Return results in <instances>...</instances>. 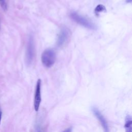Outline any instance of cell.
<instances>
[{
  "label": "cell",
  "mask_w": 132,
  "mask_h": 132,
  "mask_svg": "<svg viewBox=\"0 0 132 132\" xmlns=\"http://www.w3.org/2000/svg\"><path fill=\"white\" fill-rule=\"evenodd\" d=\"M56 60V54L52 49L45 50L41 55V61L43 65L46 68L52 67Z\"/></svg>",
  "instance_id": "cell-1"
},
{
  "label": "cell",
  "mask_w": 132,
  "mask_h": 132,
  "mask_svg": "<svg viewBox=\"0 0 132 132\" xmlns=\"http://www.w3.org/2000/svg\"><path fill=\"white\" fill-rule=\"evenodd\" d=\"M71 18L76 23L90 29H95V26L89 20L78 14L76 12H72L70 14Z\"/></svg>",
  "instance_id": "cell-2"
},
{
  "label": "cell",
  "mask_w": 132,
  "mask_h": 132,
  "mask_svg": "<svg viewBox=\"0 0 132 132\" xmlns=\"http://www.w3.org/2000/svg\"><path fill=\"white\" fill-rule=\"evenodd\" d=\"M41 80L39 79L36 84L35 93V98H34V108L36 111H38L39 109V106L40 105L41 98Z\"/></svg>",
  "instance_id": "cell-3"
},
{
  "label": "cell",
  "mask_w": 132,
  "mask_h": 132,
  "mask_svg": "<svg viewBox=\"0 0 132 132\" xmlns=\"http://www.w3.org/2000/svg\"><path fill=\"white\" fill-rule=\"evenodd\" d=\"M92 112L93 114L95 115V116L97 118L98 121H100L101 124L102 125L104 132H109V127L107 124V122L104 118V117L103 116V114L101 113V112L100 111V110L96 107H93L92 108Z\"/></svg>",
  "instance_id": "cell-4"
},
{
  "label": "cell",
  "mask_w": 132,
  "mask_h": 132,
  "mask_svg": "<svg viewBox=\"0 0 132 132\" xmlns=\"http://www.w3.org/2000/svg\"><path fill=\"white\" fill-rule=\"evenodd\" d=\"M69 31L67 28H62L60 31L57 39V45L58 46H62L69 37Z\"/></svg>",
  "instance_id": "cell-5"
},
{
  "label": "cell",
  "mask_w": 132,
  "mask_h": 132,
  "mask_svg": "<svg viewBox=\"0 0 132 132\" xmlns=\"http://www.w3.org/2000/svg\"><path fill=\"white\" fill-rule=\"evenodd\" d=\"M34 57V44L33 42L31 39H30L29 41L28 48H27V61L28 63H30Z\"/></svg>",
  "instance_id": "cell-6"
},
{
  "label": "cell",
  "mask_w": 132,
  "mask_h": 132,
  "mask_svg": "<svg viewBox=\"0 0 132 132\" xmlns=\"http://www.w3.org/2000/svg\"><path fill=\"white\" fill-rule=\"evenodd\" d=\"M132 119L130 116L127 115L125 118L124 127L125 132H132Z\"/></svg>",
  "instance_id": "cell-7"
},
{
  "label": "cell",
  "mask_w": 132,
  "mask_h": 132,
  "mask_svg": "<svg viewBox=\"0 0 132 132\" xmlns=\"http://www.w3.org/2000/svg\"><path fill=\"white\" fill-rule=\"evenodd\" d=\"M106 8L105 7V6L103 5L100 4V5H98L96 6V7L95 8V9L94 10V12L96 14H97L98 13H100L101 12L106 11Z\"/></svg>",
  "instance_id": "cell-8"
},
{
  "label": "cell",
  "mask_w": 132,
  "mask_h": 132,
  "mask_svg": "<svg viewBox=\"0 0 132 132\" xmlns=\"http://www.w3.org/2000/svg\"><path fill=\"white\" fill-rule=\"evenodd\" d=\"M0 5L2 8L5 11L7 10V4L5 0H0Z\"/></svg>",
  "instance_id": "cell-9"
},
{
  "label": "cell",
  "mask_w": 132,
  "mask_h": 132,
  "mask_svg": "<svg viewBox=\"0 0 132 132\" xmlns=\"http://www.w3.org/2000/svg\"><path fill=\"white\" fill-rule=\"evenodd\" d=\"M72 127H69L67 129H65L64 130H63L62 132H72Z\"/></svg>",
  "instance_id": "cell-10"
},
{
  "label": "cell",
  "mask_w": 132,
  "mask_h": 132,
  "mask_svg": "<svg viewBox=\"0 0 132 132\" xmlns=\"http://www.w3.org/2000/svg\"><path fill=\"white\" fill-rule=\"evenodd\" d=\"M2 111L1 109V108H0V123L1 122V120H2Z\"/></svg>",
  "instance_id": "cell-11"
},
{
  "label": "cell",
  "mask_w": 132,
  "mask_h": 132,
  "mask_svg": "<svg viewBox=\"0 0 132 132\" xmlns=\"http://www.w3.org/2000/svg\"><path fill=\"white\" fill-rule=\"evenodd\" d=\"M131 1V0H127V2H128V3H130Z\"/></svg>",
  "instance_id": "cell-12"
},
{
  "label": "cell",
  "mask_w": 132,
  "mask_h": 132,
  "mask_svg": "<svg viewBox=\"0 0 132 132\" xmlns=\"http://www.w3.org/2000/svg\"><path fill=\"white\" fill-rule=\"evenodd\" d=\"M0 28H1V27H0Z\"/></svg>",
  "instance_id": "cell-13"
}]
</instances>
